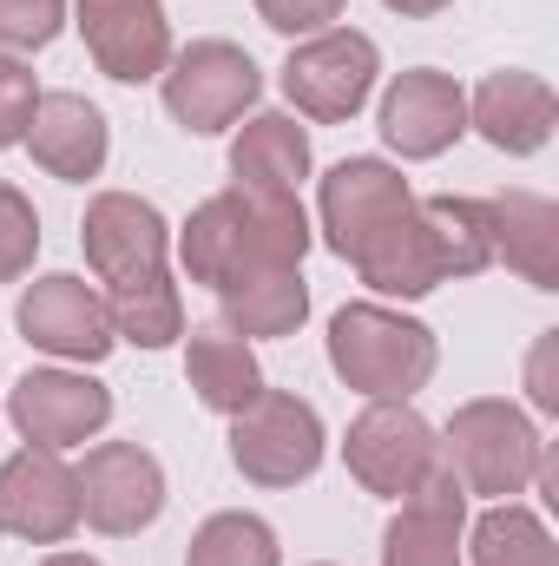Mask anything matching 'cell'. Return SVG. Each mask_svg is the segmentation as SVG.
<instances>
[{
	"instance_id": "1",
	"label": "cell",
	"mask_w": 559,
	"mask_h": 566,
	"mask_svg": "<svg viewBox=\"0 0 559 566\" xmlns=\"http://www.w3.org/2000/svg\"><path fill=\"white\" fill-rule=\"evenodd\" d=\"M303 251H309V218L296 191H264V185H231L204 198L178 238L184 277L211 290L257 277V271H296Z\"/></svg>"
},
{
	"instance_id": "2",
	"label": "cell",
	"mask_w": 559,
	"mask_h": 566,
	"mask_svg": "<svg viewBox=\"0 0 559 566\" xmlns=\"http://www.w3.org/2000/svg\"><path fill=\"white\" fill-rule=\"evenodd\" d=\"M434 363H441L434 329L402 316V310L342 303L329 316V369L369 402H409L415 389H428Z\"/></svg>"
},
{
	"instance_id": "3",
	"label": "cell",
	"mask_w": 559,
	"mask_h": 566,
	"mask_svg": "<svg viewBox=\"0 0 559 566\" xmlns=\"http://www.w3.org/2000/svg\"><path fill=\"white\" fill-rule=\"evenodd\" d=\"M540 454H547L540 428L527 422L514 402H494V396L461 402L454 422H447V434H441V461L454 468L461 494H487V501L527 494Z\"/></svg>"
},
{
	"instance_id": "4",
	"label": "cell",
	"mask_w": 559,
	"mask_h": 566,
	"mask_svg": "<svg viewBox=\"0 0 559 566\" xmlns=\"http://www.w3.org/2000/svg\"><path fill=\"white\" fill-rule=\"evenodd\" d=\"M158 80H165V113H171L184 133H198V139L238 126V119L257 106V93H264L257 60H251L244 46H231V40H191L184 53L165 60Z\"/></svg>"
},
{
	"instance_id": "5",
	"label": "cell",
	"mask_w": 559,
	"mask_h": 566,
	"mask_svg": "<svg viewBox=\"0 0 559 566\" xmlns=\"http://www.w3.org/2000/svg\"><path fill=\"white\" fill-rule=\"evenodd\" d=\"M231 461L257 488H296L323 468V416L289 389H257L231 416Z\"/></svg>"
},
{
	"instance_id": "6",
	"label": "cell",
	"mask_w": 559,
	"mask_h": 566,
	"mask_svg": "<svg viewBox=\"0 0 559 566\" xmlns=\"http://www.w3.org/2000/svg\"><path fill=\"white\" fill-rule=\"evenodd\" d=\"M376 73H382V53H376L369 33H356V27H323V33H309V40L283 60V93H289V106H296L303 119L336 126V119H356V113L369 106Z\"/></svg>"
},
{
	"instance_id": "7",
	"label": "cell",
	"mask_w": 559,
	"mask_h": 566,
	"mask_svg": "<svg viewBox=\"0 0 559 566\" xmlns=\"http://www.w3.org/2000/svg\"><path fill=\"white\" fill-rule=\"evenodd\" d=\"M316 211H323L329 251L349 258V264H362V258L415 211V191H409V178H402L395 165H382V158H342V165L323 178Z\"/></svg>"
},
{
	"instance_id": "8",
	"label": "cell",
	"mask_w": 559,
	"mask_h": 566,
	"mask_svg": "<svg viewBox=\"0 0 559 566\" xmlns=\"http://www.w3.org/2000/svg\"><path fill=\"white\" fill-rule=\"evenodd\" d=\"M342 461L349 474L382 494V501H409L428 468L441 461V434L421 422L409 402H369L356 422H349V441H342Z\"/></svg>"
},
{
	"instance_id": "9",
	"label": "cell",
	"mask_w": 559,
	"mask_h": 566,
	"mask_svg": "<svg viewBox=\"0 0 559 566\" xmlns=\"http://www.w3.org/2000/svg\"><path fill=\"white\" fill-rule=\"evenodd\" d=\"M80 481V521L99 534H145L165 514V468L145 454L139 441H99L73 468Z\"/></svg>"
},
{
	"instance_id": "10",
	"label": "cell",
	"mask_w": 559,
	"mask_h": 566,
	"mask_svg": "<svg viewBox=\"0 0 559 566\" xmlns=\"http://www.w3.org/2000/svg\"><path fill=\"white\" fill-rule=\"evenodd\" d=\"M80 527V481L60 461V448H20L0 461V534L33 541V547H60Z\"/></svg>"
},
{
	"instance_id": "11",
	"label": "cell",
	"mask_w": 559,
	"mask_h": 566,
	"mask_svg": "<svg viewBox=\"0 0 559 566\" xmlns=\"http://www.w3.org/2000/svg\"><path fill=\"white\" fill-rule=\"evenodd\" d=\"M13 323H20V336H27L33 349H46V356H60V363H106L113 343H119V336H113V316H106V296L86 277H66V271L27 283Z\"/></svg>"
},
{
	"instance_id": "12",
	"label": "cell",
	"mask_w": 559,
	"mask_h": 566,
	"mask_svg": "<svg viewBox=\"0 0 559 566\" xmlns=\"http://www.w3.org/2000/svg\"><path fill=\"white\" fill-rule=\"evenodd\" d=\"M7 416L33 448H86L113 422V389L93 376H73V369H33L13 382Z\"/></svg>"
},
{
	"instance_id": "13",
	"label": "cell",
	"mask_w": 559,
	"mask_h": 566,
	"mask_svg": "<svg viewBox=\"0 0 559 566\" xmlns=\"http://www.w3.org/2000/svg\"><path fill=\"white\" fill-rule=\"evenodd\" d=\"M80 244H86V264L99 271V283H126V277H158L165 271L171 231H165V218L145 198H133V191H99L86 205Z\"/></svg>"
},
{
	"instance_id": "14",
	"label": "cell",
	"mask_w": 559,
	"mask_h": 566,
	"mask_svg": "<svg viewBox=\"0 0 559 566\" xmlns=\"http://www.w3.org/2000/svg\"><path fill=\"white\" fill-rule=\"evenodd\" d=\"M80 33L106 80L139 86L158 80L171 60V20L158 0H80Z\"/></svg>"
},
{
	"instance_id": "15",
	"label": "cell",
	"mask_w": 559,
	"mask_h": 566,
	"mask_svg": "<svg viewBox=\"0 0 559 566\" xmlns=\"http://www.w3.org/2000/svg\"><path fill=\"white\" fill-rule=\"evenodd\" d=\"M461 534H467V494L454 468L434 461L382 534V566H461Z\"/></svg>"
},
{
	"instance_id": "16",
	"label": "cell",
	"mask_w": 559,
	"mask_h": 566,
	"mask_svg": "<svg viewBox=\"0 0 559 566\" xmlns=\"http://www.w3.org/2000/svg\"><path fill=\"white\" fill-rule=\"evenodd\" d=\"M461 133H467V93L447 73L415 66V73H402L382 93V139H389V151H402V158H441Z\"/></svg>"
},
{
	"instance_id": "17",
	"label": "cell",
	"mask_w": 559,
	"mask_h": 566,
	"mask_svg": "<svg viewBox=\"0 0 559 566\" xmlns=\"http://www.w3.org/2000/svg\"><path fill=\"white\" fill-rule=\"evenodd\" d=\"M467 126L494 151L527 158V151H540V145L553 139L559 99L540 73H487L481 93H474V106H467Z\"/></svg>"
},
{
	"instance_id": "18",
	"label": "cell",
	"mask_w": 559,
	"mask_h": 566,
	"mask_svg": "<svg viewBox=\"0 0 559 566\" xmlns=\"http://www.w3.org/2000/svg\"><path fill=\"white\" fill-rule=\"evenodd\" d=\"M27 145H33V158H40L53 178L86 185V178H99L113 133H106V113H99L93 99H80V93H40L33 126H27Z\"/></svg>"
},
{
	"instance_id": "19",
	"label": "cell",
	"mask_w": 559,
	"mask_h": 566,
	"mask_svg": "<svg viewBox=\"0 0 559 566\" xmlns=\"http://www.w3.org/2000/svg\"><path fill=\"white\" fill-rule=\"evenodd\" d=\"M487 218H494V264L520 271L534 290H559V205L534 191H507L487 198Z\"/></svg>"
},
{
	"instance_id": "20",
	"label": "cell",
	"mask_w": 559,
	"mask_h": 566,
	"mask_svg": "<svg viewBox=\"0 0 559 566\" xmlns=\"http://www.w3.org/2000/svg\"><path fill=\"white\" fill-rule=\"evenodd\" d=\"M184 382H191V396H198L211 416H238L244 402H257L264 369H257L251 343H244V336H231V329L218 323V329H191V349H184Z\"/></svg>"
},
{
	"instance_id": "21",
	"label": "cell",
	"mask_w": 559,
	"mask_h": 566,
	"mask_svg": "<svg viewBox=\"0 0 559 566\" xmlns=\"http://www.w3.org/2000/svg\"><path fill=\"white\" fill-rule=\"evenodd\" d=\"M218 316L231 336H289L303 329L309 316V283H303V264L296 271H257V277H238L218 290Z\"/></svg>"
},
{
	"instance_id": "22",
	"label": "cell",
	"mask_w": 559,
	"mask_h": 566,
	"mask_svg": "<svg viewBox=\"0 0 559 566\" xmlns=\"http://www.w3.org/2000/svg\"><path fill=\"white\" fill-rule=\"evenodd\" d=\"M231 178L238 185H264V191H296L309 178V133L289 113H257L231 139Z\"/></svg>"
},
{
	"instance_id": "23",
	"label": "cell",
	"mask_w": 559,
	"mask_h": 566,
	"mask_svg": "<svg viewBox=\"0 0 559 566\" xmlns=\"http://www.w3.org/2000/svg\"><path fill=\"white\" fill-rule=\"evenodd\" d=\"M106 316H113V336H126L139 349H165L184 336V296H178L171 271L106 283Z\"/></svg>"
},
{
	"instance_id": "24",
	"label": "cell",
	"mask_w": 559,
	"mask_h": 566,
	"mask_svg": "<svg viewBox=\"0 0 559 566\" xmlns=\"http://www.w3.org/2000/svg\"><path fill=\"white\" fill-rule=\"evenodd\" d=\"M362 283L369 290H382V296H428L434 283H447V271H441V251H434V231L421 224V211H409L362 264Z\"/></svg>"
},
{
	"instance_id": "25",
	"label": "cell",
	"mask_w": 559,
	"mask_h": 566,
	"mask_svg": "<svg viewBox=\"0 0 559 566\" xmlns=\"http://www.w3.org/2000/svg\"><path fill=\"white\" fill-rule=\"evenodd\" d=\"M415 211H421V224L434 231V251H441V271L447 277H481L494 264L487 198H421Z\"/></svg>"
},
{
	"instance_id": "26",
	"label": "cell",
	"mask_w": 559,
	"mask_h": 566,
	"mask_svg": "<svg viewBox=\"0 0 559 566\" xmlns=\"http://www.w3.org/2000/svg\"><path fill=\"white\" fill-rule=\"evenodd\" d=\"M467 547H474V566H559L553 534H547L540 514H527L520 501H494V507L474 521Z\"/></svg>"
},
{
	"instance_id": "27",
	"label": "cell",
	"mask_w": 559,
	"mask_h": 566,
	"mask_svg": "<svg viewBox=\"0 0 559 566\" xmlns=\"http://www.w3.org/2000/svg\"><path fill=\"white\" fill-rule=\"evenodd\" d=\"M277 534L257 521V514H211L198 534H191V554L184 566H277Z\"/></svg>"
},
{
	"instance_id": "28",
	"label": "cell",
	"mask_w": 559,
	"mask_h": 566,
	"mask_svg": "<svg viewBox=\"0 0 559 566\" xmlns=\"http://www.w3.org/2000/svg\"><path fill=\"white\" fill-rule=\"evenodd\" d=\"M33 251H40V218H33V198L0 185V283H20L33 271Z\"/></svg>"
},
{
	"instance_id": "29",
	"label": "cell",
	"mask_w": 559,
	"mask_h": 566,
	"mask_svg": "<svg viewBox=\"0 0 559 566\" xmlns=\"http://www.w3.org/2000/svg\"><path fill=\"white\" fill-rule=\"evenodd\" d=\"M66 27V0H0V46L7 53H40Z\"/></svg>"
},
{
	"instance_id": "30",
	"label": "cell",
	"mask_w": 559,
	"mask_h": 566,
	"mask_svg": "<svg viewBox=\"0 0 559 566\" xmlns=\"http://www.w3.org/2000/svg\"><path fill=\"white\" fill-rule=\"evenodd\" d=\"M33 106H40V86H33V73H27L13 53H0V151L27 139V126H33Z\"/></svg>"
},
{
	"instance_id": "31",
	"label": "cell",
	"mask_w": 559,
	"mask_h": 566,
	"mask_svg": "<svg viewBox=\"0 0 559 566\" xmlns=\"http://www.w3.org/2000/svg\"><path fill=\"white\" fill-rule=\"evenodd\" d=\"M349 0H257V13H264V27H277V33H323L336 13H342Z\"/></svg>"
},
{
	"instance_id": "32",
	"label": "cell",
	"mask_w": 559,
	"mask_h": 566,
	"mask_svg": "<svg viewBox=\"0 0 559 566\" xmlns=\"http://www.w3.org/2000/svg\"><path fill=\"white\" fill-rule=\"evenodd\" d=\"M553 349H559V329H547L534 343V363H527V389H534V409L540 416H559V376H553Z\"/></svg>"
},
{
	"instance_id": "33",
	"label": "cell",
	"mask_w": 559,
	"mask_h": 566,
	"mask_svg": "<svg viewBox=\"0 0 559 566\" xmlns=\"http://www.w3.org/2000/svg\"><path fill=\"white\" fill-rule=\"evenodd\" d=\"M382 7H395V13H409V20H428V13H441L447 0H382Z\"/></svg>"
},
{
	"instance_id": "34",
	"label": "cell",
	"mask_w": 559,
	"mask_h": 566,
	"mask_svg": "<svg viewBox=\"0 0 559 566\" xmlns=\"http://www.w3.org/2000/svg\"><path fill=\"white\" fill-rule=\"evenodd\" d=\"M40 566H99L93 554H53V560H40Z\"/></svg>"
}]
</instances>
